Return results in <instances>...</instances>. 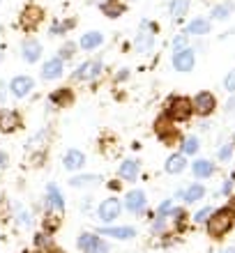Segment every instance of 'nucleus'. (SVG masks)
<instances>
[{"mask_svg": "<svg viewBox=\"0 0 235 253\" xmlns=\"http://www.w3.org/2000/svg\"><path fill=\"white\" fill-rule=\"evenodd\" d=\"M205 223H208V235L210 237H212V240H219V237H224V235L233 228L235 216H233L231 210H217V212L210 214V219L205 221Z\"/></svg>", "mask_w": 235, "mask_h": 253, "instance_id": "f257e3e1", "label": "nucleus"}, {"mask_svg": "<svg viewBox=\"0 0 235 253\" xmlns=\"http://www.w3.org/2000/svg\"><path fill=\"white\" fill-rule=\"evenodd\" d=\"M194 113V106H191V99L187 97H171L166 104V118L173 122H185L191 118Z\"/></svg>", "mask_w": 235, "mask_h": 253, "instance_id": "f03ea898", "label": "nucleus"}, {"mask_svg": "<svg viewBox=\"0 0 235 253\" xmlns=\"http://www.w3.org/2000/svg\"><path fill=\"white\" fill-rule=\"evenodd\" d=\"M76 247L81 253H111L108 242H104L97 233H81L76 240Z\"/></svg>", "mask_w": 235, "mask_h": 253, "instance_id": "7ed1b4c3", "label": "nucleus"}, {"mask_svg": "<svg viewBox=\"0 0 235 253\" xmlns=\"http://www.w3.org/2000/svg\"><path fill=\"white\" fill-rule=\"evenodd\" d=\"M122 212V203L118 198H106V200H101V205L99 210H97V216H99L101 223H113L118 216H120Z\"/></svg>", "mask_w": 235, "mask_h": 253, "instance_id": "20e7f679", "label": "nucleus"}, {"mask_svg": "<svg viewBox=\"0 0 235 253\" xmlns=\"http://www.w3.org/2000/svg\"><path fill=\"white\" fill-rule=\"evenodd\" d=\"M194 65H196V55H194V51L191 48H178L173 53V67H175V72H182V74H187V72H191L194 69Z\"/></svg>", "mask_w": 235, "mask_h": 253, "instance_id": "39448f33", "label": "nucleus"}, {"mask_svg": "<svg viewBox=\"0 0 235 253\" xmlns=\"http://www.w3.org/2000/svg\"><path fill=\"white\" fill-rule=\"evenodd\" d=\"M125 207H127V212H132V214H143L145 212V207H148L145 191H141V189H132V191H127V196H125Z\"/></svg>", "mask_w": 235, "mask_h": 253, "instance_id": "423d86ee", "label": "nucleus"}, {"mask_svg": "<svg viewBox=\"0 0 235 253\" xmlns=\"http://www.w3.org/2000/svg\"><path fill=\"white\" fill-rule=\"evenodd\" d=\"M101 74V60H88L79 67L72 81H94Z\"/></svg>", "mask_w": 235, "mask_h": 253, "instance_id": "0eeeda50", "label": "nucleus"}, {"mask_svg": "<svg viewBox=\"0 0 235 253\" xmlns=\"http://www.w3.org/2000/svg\"><path fill=\"white\" fill-rule=\"evenodd\" d=\"M191 106H194V113L210 115L217 108V99H215V94H210V92H198L194 97V101H191Z\"/></svg>", "mask_w": 235, "mask_h": 253, "instance_id": "6e6552de", "label": "nucleus"}, {"mask_svg": "<svg viewBox=\"0 0 235 253\" xmlns=\"http://www.w3.org/2000/svg\"><path fill=\"white\" fill-rule=\"evenodd\" d=\"M97 235L104 237H113V240H134L136 237V228L132 226H104L97 230Z\"/></svg>", "mask_w": 235, "mask_h": 253, "instance_id": "1a4fd4ad", "label": "nucleus"}, {"mask_svg": "<svg viewBox=\"0 0 235 253\" xmlns=\"http://www.w3.org/2000/svg\"><path fill=\"white\" fill-rule=\"evenodd\" d=\"M155 131L166 145H171V143L178 138V131H175V126H173V120H168L166 115H161L159 120L155 122Z\"/></svg>", "mask_w": 235, "mask_h": 253, "instance_id": "9d476101", "label": "nucleus"}, {"mask_svg": "<svg viewBox=\"0 0 235 253\" xmlns=\"http://www.w3.org/2000/svg\"><path fill=\"white\" fill-rule=\"evenodd\" d=\"M33 87H35V81L30 79V76H16V79L9 83L12 97H16V99H23V97H28Z\"/></svg>", "mask_w": 235, "mask_h": 253, "instance_id": "9b49d317", "label": "nucleus"}, {"mask_svg": "<svg viewBox=\"0 0 235 253\" xmlns=\"http://www.w3.org/2000/svg\"><path fill=\"white\" fill-rule=\"evenodd\" d=\"M47 210H53V212H62L65 210V198H62L60 189H58V184H48L47 187Z\"/></svg>", "mask_w": 235, "mask_h": 253, "instance_id": "f8f14e48", "label": "nucleus"}, {"mask_svg": "<svg viewBox=\"0 0 235 253\" xmlns=\"http://www.w3.org/2000/svg\"><path fill=\"white\" fill-rule=\"evenodd\" d=\"M62 226V212H53V210H47L44 216H42V230L48 235H55Z\"/></svg>", "mask_w": 235, "mask_h": 253, "instance_id": "ddd939ff", "label": "nucleus"}, {"mask_svg": "<svg viewBox=\"0 0 235 253\" xmlns=\"http://www.w3.org/2000/svg\"><path fill=\"white\" fill-rule=\"evenodd\" d=\"M21 126V115L16 111H0V131L12 133Z\"/></svg>", "mask_w": 235, "mask_h": 253, "instance_id": "4468645a", "label": "nucleus"}, {"mask_svg": "<svg viewBox=\"0 0 235 253\" xmlns=\"http://www.w3.org/2000/svg\"><path fill=\"white\" fill-rule=\"evenodd\" d=\"M40 23H42V9L40 7H35V5L26 7L23 14H21V26L26 28V30H35Z\"/></svg>", "mask_w": 235, "mask_h": 253, "instance_id": "2eb2a0df", "label": "nucleus"}, {"mask_svg": "<svg viewBox=\"0 0 235 253\" xmlns=\"http://www.w3.org/2000/svg\"><path fill=\"white\" fill-rule=\"evenodd\" d=\"M62 166L67 168V170H72V173H76V170H81V168L86 166V154L81 152V150H67L65 159H62Z\"/></svg>", "mask_w": 235, "mask_h": 253, "instance_id": "dca6fc26", "label": "nucleus"}, {"mask_svg": "<svg viewBox=\"0 0 235 253\" xmlns=\"http://www.w3.org/2000/svg\"><path fill=\"white\" fill-rule=\"evenodd\" d=\"M48 101H51L55 108H67L74 104V92H72V87H60V90H55V92L48 97Z\"/></svg>", "mask_w": 235, "mask_h": 253, "instance_id": "f3484780", "label": "nucleus"}, {"mask_svg": "<svg viewBox=\"0 0 235 253\" xmlns=\"http://www.w3.org/2000/svg\"><path fill=\"white\" fill-rule=\"evenodd\" d=\"M60 76H62V60L60 58H51V60L44 62V67H42V79L53 81V79H60Z\"/></svg>", "mask_w": 235, "mask_h": 253, "instance_id": "a211bd4d", "label": "nucleus"}, {"mask_svg": "<svg viewBox=\"0 0 235 253\" xmlns=\"http://www.w3.org/2000/svg\"><path fill=\"white\" fill-rule=\"evenodd\" d=\"M139 168H141V164L136 159H127V161H122L120 168H118V175H120L122 180H127V182H134L136 177H139Z\"/></svg>", "mask_w": 235, "mask_h": 253, "instance_id": "6ab92c4d", "label": "nucleus"}, {"mask_svg": "<svg viewBox=\"0 0 235 253\" xmlns=\"http://www.w3.org/2000/svg\"><path fill=\"white\" fill-rule=\"evenodd\" d=\"M21 51H23V60L26 62H37L42 58V44L37 40H26Z\"/></svg>", "mask_w": 235, "mask_h": 253, "instance_id": "aec40b11", "label": "nucleus"}, {"mask_svg": "<svg viewBox=\"0 0 235 253\" xmlns=\"http://www.w3.org/2000/svg\"><path fill=\"white\" fill-rule=\"evenodd\" d=\"M185 166H187V161H185V154H171L166 159V164H164V170L171 175H178L185 170Z\"/></svg>", "mask_w": 235, "mask_h": 253, "instance_id": "412c9836", "label": "nucleus"}, {"mask_svg": "<svg viewBox=\"0 0 235 253\" xmlns=\"http://www.w3.org/2000/svg\"><path fill=\"white\" fill-rule=\"evenodd\" d=\"M152 42H155V37L150 33V26H148V30L143 26V30L139 33V37H136V48H139V53H148L150 48H152Z\"/></svg>", "mask_w": 235, "mask_h": 253, "instance_id": "4be33fe9", "label": "nucleus"}, {"mask_svg": "<svg viewBox=\"0 0 235 253\" xmlns=\"http://www.w3.org/2000/svg\"><path fill=\"white\" fill-rule=\"evenodd\" d=\"M33 242H35V249L37 251H42V253H47L48 249H53L55 244H53V235H48V233H35V237H33Z\"/></svg>", "mask_w": 235, "mask_h": 253, "instance_id": "5701e85b", "label": "nucleus"}, {"mask_svg": "<svg viewBox=\"0 0 235 253\" xmlns=\"http://www.w3.org/2000/svg\"><path fill=\"white\" fill-rule=\"evenodd\" d=\"M101 33H97V30H93V33H86L83 37H81V48L83 51H93V48H97L101 44Z\"/></svg>", "mask_w": 235, "mask_h": 253, "instance_id": "b1692460", "label": "nucleus"}, {"mask_svg": "<svg viewBox=\"0 0 235 253\" xmlns=\"http://www.w3.org/2000/svg\"><path fill=\"white\" fill-rule=\"evenodd\" d=\"M191 170H194L196 177H210V175L215 173V166H212L208 159H198V161H194Z\"/></svg>", "mask_w": 235, "mask_h": 253, "instance_id": "393cba45", "label": "nucleus"}, {"mask_svg": "<svg viewBox=\"0 0 235 253\" xmlns=\"http://www.w3.org/2000/svg\"><path fill=\"white\" fill-rule=\"evenodd\" d=\"M99 182H101L99 175H76V177L69 180V187L79 189V187H88V184H99Z\"/></svg>", "mask_w": 235, "mask_h": 253, "instance_id": "a878e982", "label": "nucleus"}, {"mask_svg": "<svg viewBox=\"0 0 235 253\" xmlns=\"http://www.w3.org/2000/svg\"><path fill=\"white\" fill-rule=\"evenodd\" d=\"M187 33H189V35H208V33H210V21H205V19H194L191 23H189Z\"/></svg>", "mask_w": 235, "mask_h": 253, "instance_id": "bb28decb", "label": "nucleus"}, {"mask_svg": "<svg viewBox=\"0 0 235 253\" xmlns=\"http://www.w3.org/2000/svg\"><path fill=\"white\" fill-rule=\"evenodd\" d=\"M180 196L187 200V203H196V200H201L203 196H205V189H203L201 184H191V187H189L187 191H182Z\"/></svg>", "mask_w": 235, "mask_h": 253, "instance_id": "cd10ccee", "label": "nucleus"}, {"mask_svg": "<svg viewBox=\"0 0 235 253\" xmlns=\"http://www.w3.org/2000/svg\"><path fill=\"white\" fill-rule=\"evenodd\" d=\"M231 12H233V2H222V5H217L215 9H212V19L224 21L231 16Z\"/></svg>", "mask_w": 235, "mask_h": 253, "instance_id": "c85d7f7f", "label": "nucleus"}, {"mask_svg": "<svg viewBox=\"0 0 235 253\" xmlns=\"http://www.w3.org/2000/svg\"><path fill=\"white\" fill-rule=\"evenodd\" d=\"M185 14H187V0H173V2H171V16L178 21V19H182Z\"/></svg>", "mask_w": 235, "mask_h": 253, "instance_id": "c756f323", "label": "nucleus"}, {"mask_svg": "<svg viewBox=\"0 0 235 253\" xmlns=\"http://www.w3.org/2000/svg\"><path fill=\"white\" fill-rule=\"evenodd\" d=\"M104 12L111 16V19H118L122 12H125V5H120V2H115V0H108L106 5H104Z\"/></svg>", "mask_w": 235, "mask_h": 253, "instance_id": "7c9ffc66", "label": "nucleus"}, {"mask_svg": "<svg viewBox=\"0 0 235 253\" xmlns=\"http://www.w3.org/2000/svg\"><path fill=\"white\" fill-rule=\"evenodd\" d=\"M173 203L171 200H164L159 207H157V219H168V216H173Z\"/></svg>", "mask_w": 235, "mask_h": 253, "instance_id": "2f4dec72", "label": "nucleus"}, {"mask_svg": "<svg viewBox=\"0 0 235 253\" xmlns=\"http://www.w3.org/2000/svg\"><path fill=\"white\" fill-rule=\"evenodd\" d=\"M196 152H198V138H194V136L185 138V143H182V154H196Z\"/></svg>", "mask_w": 235, "mask_h": 253, "instance_id": "473e14b6", "label": "nucleus"}, {"mask_svg": "<svg viewBox=\"0 0 235 253\" xmlns=\"http://www.w3.org/2000/svg\"><path fill=\"white\" fill-rule=\"evenodd\" d=\"M74 55H76V44L74 42H67V44L60 48V55H58V58H60V60H72Z\"/></svg>", "mask_w": 235, "mask_h": 253, "instance_id": "72a5a7b5", "label": "nucleus"}, {"mask_svg": "<svg viewBox=\"0 0 235 253\" xmlns=\"http://www.w3.org/2000/svg\"><path fill=\"white\" fill-rule=\"evenodd\" d=\"M215 212V210H210V207H203V210H198L196 212V216H194V221L196 223H205V221L210 219V214Z\"/></svg>", "mask_w": 235, "mask_h": 253, "instance_id": "f704fd0d", "label": "nucleus"}, {"mask_svg": "<svg viewBox=\"0 0 235 253\" xmlns=\"http://www.w3.org/2000/svg\"><path fill=\"white\" fill-rule=\"evenodd\" d=\"M224 85H226V90H229V92H235V69H233V72H229L226 81H224Z\"/></svg>", "mask_w": 235, "mask_h": 253, "instance_id": "c9c22d12", "label": "nucleus"}, {"mask_svg": "<svg viewBox=\"0 0 235 253\" xmlns=\"http://www.w3.org/2000/svg\"><path fill=\"white\" fill-rule=\"evenodd\" d=\"M16 219H19V223H21L23 228L30 226V214H28L26 210H19V216H16Z\"/></svg>", "mask_w": 235, "mask_h": 253, "instance_id": "e433bc0d", "label": "nucleus"}, {"mask_svg": "<svg viewBox=\"0 0 235 253\" xmlns=\"http://www.w3.org/2000/svg\"><path fill=\"white\" fill-rule=\"evenodd\" d=\"M185 44H187V37H185V35H180V37H175V42H173L175 51H178V48H185Z\"/></svg>", "mask_w": 235, "mask_h": 253, "instance_id": "4c0bfd02", "label": "nucleus"}, {"mask_svg": "<svg viewBox=\"0 0 235 253\" xmlns=\"http://www.w3.org/2000/svg\"><path fill=\"white\" fill-rule=\"evenodd\" d=\"M229 157H231V145H226L222 152H219V159H229Z\"/></svg>", "mask_w": 235, "mask_h": 253, "instance_id": "58836bf2", "label": "nucleus"}, {"mask_svg": "<svg viewBox=\"0 0 235 253\" xmlns=\"http://www.w3.org/2000/svg\"><path fill=\"white\" fill-rule=\"evenodd\" d=\"M5 166H7V154L2 152V150H0V170H2Z\"/></svg>", "mask_w": 235, "mask_h": 253, "instance_id": "ea45409f", "label": "nucleus"}, {"mask_svg": "<svg viewBox=\"0 0 235 253\" xmlns=\"http://www.w3.org/2000/svg\"><path fill=\"white\" fill-rule=\"evenodd\" d=\"M129 79V69H120V74H118V81H125Z\"/></svg>", "mask_w": 235, "mask_h": 253, "instance_id": "a19ab883", "label": "nucleus"}, {"mask_svg": "<svg viewBox=\"0 0 235 253\" xmlns=\"http://www.w3.org/2000/svg\"><path fill=\"white\" fill-rule=\"evenodd\" d=\"M5 99V83H0V101Z\"/></svg>", "mask_w": 235, "mask_h": 253, "instance_id": "79ce46f5", "label": "nucleus"}, {"mask_svg": "<svg viewBox=\"0 0 235 253\" xmlns=\"http://www.w3.org/2000/svg\"><path fill=\"white\" fill-rule=\"evenodd\" d=\"M231 189H233V184H231V182H226V184H224V193H229Z\"/></svg>", "mask_w": 235, "mask_h": 253, "instance_id": "37998d69", "label": "nucleus"}, {"mask_svg": "<svg viewBox=\"0 0 235 253\" xmlns=\"http://www.w3.org/2000/svg\"><path fill=\"white\" fill-rule=\"evenodd\" d=\"M47 253H65V251H62V249H58V247H53V249H48Z\"/></svg>", "mask_w": 235, "mask_h": 253, "instance_id": "c03bdc74", "label": "nucleus"}, {"mask_svg": "<svg viewBox=\"0 0 235 253\" xmlns=\"http://www.w3.org/2000/svg\"><path fill=\"white\" fill-rule=\"evenodd\" d=\"M23 253H42V251H37V249H28V251H23Z\"/></svg>", "mask_w": 235, "mask_h": 253, "instance_id": "a18cd8bd", "label": "nucleus"}, {"mask_svg": "<svg viewBox=\"0 0 235 253\" xmlns=\"http://www.w3.org/2000/svg\"><path fill=\"white\" fill-rule=\"evenodd\" d=\"M224 253H235V249H229V251H224Z\"/></svg>", "mask_w": 235, "mask_h": 253, "instance_id": "49530a36", "label": "nucleus"}, {"mask_svg": "<svg viewBox=\"0 0 235 253\" xmlns=\"http://www.w3.org/2000/svg\"><path fill=\"white\" fill-rule=\"evenodd\" d=\"M0 2H2V0H0Z\"/></svg>", "mask_w": 235, "mask_h": 253, "instance_id": "de8ad7c7", "label": "nucleus"}]
</instances>
